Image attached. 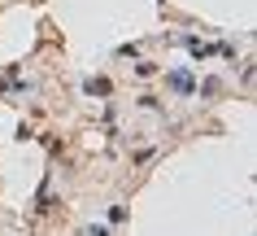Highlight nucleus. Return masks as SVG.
<instances>
[{
    "label": "nucleus",
    "mask_w": 257,
    "mask_h": 236,
    "mask_svg": "<svg viewBox=\"0 0 257 236\" xmlns=\"http://www.w3.org/2000/svg\"><path fill=\"white\" fill-rule=\"evenodd\" d=\"M170 88H175V92H192V74L188 70H175V74H170Z\"/></svg>",
    "instance_id": "f257e3e1"
}]
</instances>
